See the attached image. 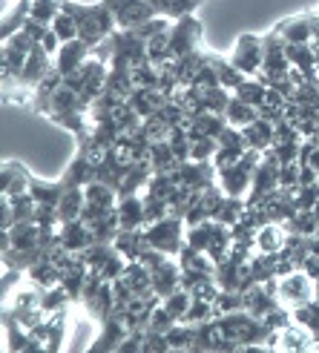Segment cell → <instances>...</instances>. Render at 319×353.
Here are the masks:
<instances>
[{"mask_svg": "<svg viewBox=\"0 0 319 353\" xmlns=\"http://www.w3.org/2000/svg\"><path fill=\"white\" fill-rule=\"evenodd\" d=\"M61 9L75 17L78 38L84 43H90L93 49L118 29L115 14L104 6V0H101V3H95V6H84V3H75V0H61Z\"/></svg>", "mask_w": 319, "mask_h": 353, "instance_id": "1", "label": "cell"}, {"mask_svg": "<svg viewBox=\"0 0 319 353\" xmlns=\"http://www.w3.org/2000/svg\"><path fill=\"white\" fill-rule=\"evenodd\" d=\"M144 233H147V241L153 244V247H158L162 253H167V256H179L182 253V247L187 244V224H184V219H179V216H164L162 221H155V224H150V227H144Z\"/></svg>", "mask_w": 319, "mask_h": 353, "instance_id": "2", "label": "cell"}, {"mask_svg": "<svg viewBox=\"0 0 319 353\" xmlns=\"http://www.w3.org/2000/svg\"><path fill=\"white\" fill-rule=\"evenodd\" d=\"M279 170H282L279 158L273 155V150H268V152L262 155V161H259L256 172H253V184H251V192H247V196H244L247 207H256V204H262V201L268 199L271 192L279 187Z\"/></svg>", "mask_w": 319, "mask_h": 353, "instance_id": "3", "label": "cell"}, {"mask_svg": "<svg viewBox=\"0 0 319 353\" xmlns=\"http://www.w3.org/2000/svg\"><path fill=\"white\" fill-rule=\"evenodd\" d=\"M199 43H202V21L196 14H184V17H179V21H173V26H170V55H173V61L196 52Z\"/></svg>", "mask_w": 319, "mask_h": 353, "instance_id": "4", "label": "cell"}, {"mask_svg": "<svg viewBox=\"0 0 319 353\" xmlns=\"http://www.w3.org/2000/svg\"><path fill=\"white\" fill-rule=\"evenodd\" d=\"M313 293H316V285H313V279H311L305 270H293V273H288V276H282V279H279V288H276L279 302L288 305V307H296V305L311 302Z\"/></svg>", "mask_w": 319, "mask_h": 353, "instance_id": "5", "label": "cell"}, {"mask_svg": "<svg viewBox=\"0 0 319 353\" xmlns=\"http://www.w3.org/2000/svg\"><path fill=\"white\" fill-rule=\"evenodd\" d=\"M104 6L115 14L118 29H135L141 23H147L150 17H155L147 0H104Z\"/></svg>", "mask_w": 319, "mask_h": 353, "instance_id": "6", "label": "cell"}, {"mask_svg": "<svg viewBox=\"0 0 319 353\" xmlns=\"http://www.w3.org/2000/svg\"><path fill=\"white\" fill-rule=\"evenodd\" d=\"M262 38H256V34H242V38L236 41V49H233V58H230V63H233L242 75H259L262 72Z\"/></svg>", "mask_w": 319, "mask_h": 353, "instance_id": "7", "label": "cell"}, {"mask_svg": "<svg viewBox=\"0 0 319 353\" xmlns=\"http://www.w3.org/2000/svg\"><path fill=\"white\" fill-rule=\"evenodd\" d=\"M219 179V170L213 161H182L175 167V181L190 190H207Z\"/></svg>", "mask_w": 319, "mask_h": 353, "instance_id": "8", "label": "cell"}, {"mask_svg": "<svg viewBox=\"0 0 319 353\" xmlns=\"http://www.w3.org/2000/svg\"><path fill=\"white\" fill-rule=\"evenodd\" d=\"M262 213L268 221H276V224H288L296 213H299V207H296V192L293 190H285V187H276L268 199H264L262 204Z\"/></svg>", "mask_w": 319, "mask_h": 353, "instance_id": "9", "label": "cell"}, {"mask_svg": "<svg viewBox=\"0 0 319 353\" xmlns=\"http://www.w3.org/2000/svg\"><path fill=\"white\" fill-rule=\"evenodd\" d=\"M253 172H256V170H251V167H244L242 161H236V164H230V167H222L216 181H219V187L227 192V196H239V199H244L247 192H251Z\"/></svg>", "mask_w": 319, "mask_h": 353, "instance_id": "10", "label": "cell"}, {"mask_svg": "<svg viewBox=\"0 0 319 353\" xmlns=\"http://www.w3.org/2000/svg\"><path fill=\"white\" fill-rule=\"evenodd\" d=\"M90 58H93V46L75 38V41L61 43L58 55H55V66L61 69V75H69V72H75V69H81Z\"/></svg>", "mask_w": 319, "mask_h": 353, "instance_id": "11", "label": "cell"}, {"mask_svg": "<svg viewBox=\"0 0 319 353\" xmlns=\"http://www.w3.org/2000/svg\"><path fill=\"white\" fill-rule=\"evenodd\" d=\"M58 236L64 241V247L69 253H84L86 247H90L95 239H93V230L90 224H86L84 219H72V221H64L58 227Z\"/></svg>", "mask_w": 319, "mask_h": 353, "instance_id": "12", "label": "cell"}, {"mask_svg": "<svg viewBox=\"0 0 319 353\" xmlns=\"http://www.w3.org/2000/svg\"><path fill=\"white\" fill-rule=\"evenodd\" d=\"M153 273V290L162 296V299H167L170 293H175L182 288V264H179V259H167L164 264H158L155 270H150Z\"/></svg>", "mask_w": 319, "mask_h": 353, "instance_id": "13", "label": "cell"}, {"mask_svg": "<svg viewBox=\"0 0 319 353\" xmlns=\"http://www.w3.org/2000/svg\"><path fill=\"white\" fill-rule=\"evenodd\" d=\"M29 181L32 175L26 172V167L6 161L3 170H0V196H9V199L23 196V192H29Z\"/></svg>", "mask_w": 319, "mask_h": 353, "instance_id": "14", "label": "cell"}, {"mask_svg": "<svg viewBox=\"0 0 319 353\" xmlns=\"http://www.w3.org/2000/svg\"><path fill=\"white\" fill-rule=\"evenodd\" d=\"M115 210H118V219H121V230H141V227H147V221H144V196L118 199Z\"/></svg>", "mask_w": 319, "mask_h": 353, "instance_id": "15", "label": "cell"}, {"mask_svg": "<svg viewBox=\"0 0 319 353\" xmlns=\"http://www.w3.org/2000/svg\"><path fill=\"white\" fill-rule=\"evenodd\" d=\"M276 32L285 38V43H311L313 41V26H311V12L299 14V17H288L276 26Z\"/></svg>", "mask_w": 319, "mask_h": 353, "instance_id": "16", "label": "cell"}, {"mask_svg": "<svg viewBox=\"0 0 319 353\" xmlns=\"http://www.w3.org/2000/svg\"><path fill=\"white\" fill-rule=\"evenodd\" d=\"M273 127H276V123L264 121V118H256L253 123H247V127L242 130L247 147H253L259 152H268L273 147Z\"/></svg>", "mask_w": 319, "mask_h": 353, "instance_id": "17", "label": "cell"}, {"mask_svg": "<svg viewBox=\"0 0 319 353\" xmlns=\"http://www.w3.org/2000/svg\"><path fill=\"white\" fill-rule=\"evenodd\" d=\"M127 325H124V319H106L104 325H101V336L90 345V350H118L121 347V342H124V336H127Z\"/></svg>", "mask_w": 319, "mask_h": 353, "instance_id": "18", "label": "cell"}, {"mask_svg": "<svg viewBox=\"0 0 319 353\" xmlns=\"http://www.w3.org/2000/svg\"><path fill=\"white\" fill-rule=\"evenodd\" d=\"M14 250H38L41 247V224L38 221H17L9 230Z\"/></svg>", "mask_w": 319, "mask_h": 353, "instance_id": "19", "label": "cell"}, {"mask_svg": "<svg viewBox=\"0 0 319 353\" xmlns=\"http://www.w3.org/2000/svg\"><path fill=\"white\" fill-rule=\"evenodd\" d=\"M285 239H288V230H285V224H264L259 227V233H256V250L259 253H279L282 247H285Z\"/></svg>", "mask_w": 319, "mask_h": 353, "instance_id": "20", "label": "cell"}, {"mask_svg": "<svg viewBox=\"0 0 319 353\" xmlns=\"http://www.w3.org/2000/svg\"><path fill=\"white\" fill-rule=\"evenodd\" d=\"M32 17V0H17L14 6H9L3 12V29H0V34H3V41H9L14 32H21L26 26V21Z\"/></svg>", "mask_w": 319, "mask_h": 353, "instance_id": "21", "label": "cell"}, {"mask_svg": "<svg viewBox=\"0 0 319 353\" xmlns=\"http://www.w3.org/2000/svg\"><path fill=\"white\" fill-rule=\"evenodd\" d=\"M115 247L118 250L127 256L130 261H138L141 259V253L150 247V241H147V233H144V227L141 230H121L118 236H115Z\"/></svg>", "mask_w": 319, "mask_h": 353, "instance_id": "22", "label": "cell"}, {"mask_svg": "<svg viewBox=\"0 0 319 353\" xmlns=\"http://www.w3.org/2000/svg\"><path fill=\"white\" fill-rule=\"evenodd\" d=\"M147 3L153 6V12L158 17H173V21H179V17L196 12L204 0H147Z\"/></svg>", "mask_w": 319, "mask_h": 353, "instance_id": "23", "label": "cell"}, {"mask_svg": "<svg viewBox=\"0 0 319 353\" xmlns=\"http://www.w3.org/2000/svg\"><path fill=\"white\" fill-rule=\"evenodd\" d=\"M29 281L35 288H55L61 285V268L52 259H41L38 264H32V268L26 270Z\"/></svg>", "mask_w": 319, "mask_h": 353, "instance_id": "24", "label": "cell"}, {"mask_svg": "<svg viewBox=\"0 0 319 353\" xmlns=\"http://www.w3.org/2000/svg\"><path fill=\"white\" fill-rule=\"evenodd\" d=\"M224 118H227V123L230 127H236V130H244L247 123H253L256 118H259V110L256 107H251V103H244L242 98H230V103H227V110H224Z\"/></svg>", "mask_w": 319, "mask_h": 353, "instance_id": "25", "label": "cell"}, {"mask_svg": "<svg viewBox=\"0 0 319 353\" xmlns=\"http://www.w3.org/2000/svg\"><path fill=\"white\" fill-rule=\"evenodd\" d=\"M29 192L35 196V201H38V204H52V207H58V201H61V196L66 192V187L61 184V179H58V181H41V179H35V175H32Z\"/></svg>", "mask_w": 319, "mask_h": 353, "instance_id": "26", "label": "cell"}, {"mask_svg": "<svg viewBox=\"0 0 319 353\" xmlns=\"http://www.w3.org/2000/svg\"><path fill=\"white\" fill-rule=\"evenodd\" d=\"M86 204V192L84 187H69L61 201H58V213H61V224L64 221H72V219H81V210Z\"/></svg>", "mask_w": 319, "mask_h": 353, "instance_id": "27", "label": "cell"}, {"mask_svg": "<svg viewBox=\"0 0 319 353\" xmlns=\"http://www.w3.org/2000/svg\"><path fill=\"white\" fill-rule=\"evenodd\" d=\"M150 164H153V172H175V167L182 161L175 158L170 141H158V144H153V150H150Z\"/></svg>", "mask_w": 319, "mask_h": 353, "instance_id": "28", "label": "cell"}, {"mask_svg": "<svg viewBox=\"0 0 319 353\" xmlns=\"http://www.w3.org/2000/svg\"><path fill=\"white\" fill-rule=\"evenodd\" d=\"M207 61H210V66H213V69H216L219 83H222V86H227L230 92H233L236 86L247 78V75H242L239 69H236L233 63H230V61H224V58H219V55H213V52H207Z\"/></svg>", "mask_w": 319, "mask_h": 353, "instance_id": "29", "label": "cell"}, {"mask_svg": "<svg viewBox=\"0 0 319 353\" xmlns=\"http://www.w3.org/2000/svg\"><path fill=\"white\" fill-rule=\"evenodd\" d=\"M233 95L259 110L262 103H264V98H268V86H264L259 78H253V81H251V78H244V81L236 86V90H233Z\"/></svg>", "mask_w": 319, "mask_h": 353, "instance_id": "30", "label": "cell"}, {"mask_svg": "<svg viewBox=\"0 0 319 353\" xmlns=\"http://www.w3.org/2000/svg\"><path fill=\"white\" fill-rule=\"evenodd\" d=\"M244 210H247V201L244 199H239V196H227L224 192V199H222V204H219V210H216V221H222V224H236L242 216H244Z\"/></svg>", "mask_w": 319, "mask_h": 353, "instance_id": "31", "label": "cell"}, {"mask_svg": "<svg viewBox=\"0 0 319 353\" xmlns=\"http://www.w3.org/2000/svg\"><path fill=\"white\" fill-rule=\"evenodd\" d=\"M115 250H118L115 241H93V244L86 247V250H84L81 256H84V261L90 264L93 270H101L104 264L113 259V253H115Z\"/></svg>", "mask_w": 319, "mask_h": 353, "instance_id": "32", "label": "cell"}, {"mask_svg": "<svg viewBox=\"0 0 319 353\" xmlns=\"http://www.w3.org/2000/svg\"><path fill=\"white\" fill-rule=\"evenodd\" d=\"M316 227H319L316 210H299V213L285 224V230L288 233H302V236H316Z\"/></svg>", "mask_w": 319, "mask_h": 353, "instance_id": "33", "label": "cell"}, {"mask_svg": "<svg viewBox=\"0 0 319 353\" xmlns=\"http://www.w3.org/2000/svg\"><path fill=\"white\" fill-rule=\"evenodd\" d=\"M147 58H150V63H155V66L173 61V55H170V29L147 41Z\"/></svg>", "mask_w": 319, "mask_h": 353, "instance_id": "34", "label": "cell"}, {"mask_svg": "<svg viewBox=\"0 0 319 353\" xmlns=\"http://www.w3.org/2000/svg\"><path fill=\"white\" fill-rule=\"evenodd\" d=\"M133 81L135 86H141V90H158V83H162V72H158L155 63H138L133 66Z\"/></svg>", "mask_w": 319, "mask_h": 353, "instance_id": "35", "label": "cell"}, {"mask_svg": "<svg viewBox=\"0 0 319 353\" xmlns=\"http://www.w3.org/2000/svg\"><path fill=\"white\" fill-rule=\"evenodd\" d=\"M202 95H204V107L219 115H224L230 98H233V92H230L227 86H210V90H202Z\"/></svg>", "mask_w": 319, "mask_h": 353, "instance_id": "36", "label": "cell"}, {"mask_svg": "<svg viewBox=\"0 0 319 353\" xmlns=\"http://www.w3.org/2000/svg\"><path fill=\"white\" fill-rule=\"evenodd\" d=\"M173 316H175V319H184V316H187V310H190V305H193V293L190 290H184V288H179V290H175V293H170L167 299H164V302H162Z\"/></svg>", "mask_w": 319, "mask_h": 353, "instance_id": "37", "label": "cell"}, {"mask_svg": "<svg viewBox=\"0 0 319 353\" xmlns=\"http://www.w3.org/2000/svg\"><path fill=\"white\" fill-rule=\"evenodd\" d=\"M61 14V0H32V17L41 21L46 26H52V21Z\"/></svg>", "mask_w": 319, "mask_h": 353, "instance_id": "38", "label": "cell"}, {"mask_svg": "<svg viewBox=\"0 0 319 353\" xmlns=\"http://www.w3.org/2000/svg\"><path fill=\"white\" fill-rule=\"evenodd\" d=\"M216 316H224V313H236V310H244V293L239 290H222L219 299H216Z\"/></svg>", "mask_w": 319, "mask_h": 353, "instance_id": "39", "label": "cell"}, {"mask_svg": "<svg viewBox=\"0 0 319 353\" xmlns=\"http://www.w3.org/2000/svg\"><path fill=\"white\" fill-rule=\"evenodd\" d=\"M216 152H219V138L202 135L199 141H193L190 161H213V155H216Z\"/></svg>", "mask_w": 319, "mask_h": 353, "instance_id": "40", "label": "cell"}, {"mask_svg": "<svg viewBox=\"0 0 319 353\" xmlns=\"http://www.w3.org/2000/svg\"><path fill=\"white\" fill-rule=\"evenodd\" d=\"M164 216H170V204H167V199H158V196H144V221H147V227L150 224H155V221H162Z\"/></svg>", "mask_w": 319, "mask_h": 353, "instance_id": "41", "label": "cell"}, {"mask_svg": "<svg viewBox=\"0 0 319 353\" xmlns=\"http://www.w3.org/2000/svg\"><path fill=\"white\" fill-rule=\"evenodd\" d=\"M52 29H55V34L61 38V43L78 38V23H75V17L69 14V12H64V9H61V14L55 17V21H52Z\"/></svg>", "mask_w": 319, "mask_h": 353, "instance_id": "42", "label": "cell"}, {"mask_svg": "<svg viewBox=\"0 0 319 353\" xmlns=\"http://www.w3.org/2000/svg\"><path fill=\"white\" fill-rule=\"evenodd\" d=\"M173 23H167V17H150L147 23H141V26H135L133 32L138 34V38H144V41H150V38H155V34H162V32H167Z\"/></svg>", "mask_w": 319, "mask_h": 353, "instance_id": "43", "label": "cell"}, {"mask_svg": "<svg viewBox=\"0 0 319 353\" xmlns=\"http://www.w3.org/2000/svg\"><path fill=\"white\" fill-rule=\"evenodd\" d=\"M279 187H285V190L299 187V161L282 164V170H279Z\"/></svg>", "mask_w": 319, "mask_h": 353, "instance_id": "44", "label": "cell"}, {"mask_svg": "<svg viewBox=\"0 0 319 353\" xmlns=\"http://www.w3.org/2000/svg\"><path fill=\"white\" fill-rule=\"evenodd\" d=\"M299 147H302V141H291V144H273L271 150H273V155L279 158V164H291V161H296L299 158Z\"/></svg>", "mask_w": 319, "mask_h": 353, "instance_id": "45", "label": "cell"}, {"mask_svg": "<svg viewBox=\"0 0 319 353\" xmlns=\"http://www.w3.org/2000/svg\"><path fill=\"white\" fill-rule=\"evenodd\" d=\"M41 43H44V49L49 52V55H52V58H55V55H58V49H61V38H58V34H55V29H52V26L46 29V34H44V41H41Z\"/></svg>", "mask_w": 319, "mask_h": 353, "instance_id": "46", "label": "cell"}, {"mask_svg": "<svg viewBox=\"0 0 319 353\" xmlns=\"http://www.w3.org/2000/svg\"><path fill=\"white\" fill-rule=\"evenodd\" d=\"M302 270L311 276V279H316L319 276V256L316 253H311L308 259H305V264H302Z\"/></svg>", "mask_w": 319, "mask_h": 353, "instance_id": "47", "label": "cell"}, {"mask_svg": "<svg viewBox=\"0 0 319 353\" xmlns=\"http://www.w3.org/2000/svg\"><path fill=\"white\" fill-rule=\"evenodd\" d=\"M313 55H316V69H319V43H313Z\"/></svg>", "mask_w": 319, "mask_h": 353, "instance_id": "48", "label": "cell"}, {"mask_svg": "<svg viewBox=\"0 0 319 353\" xmlns=\"http://www.w3.org/2000/svg\"><path fill=\"white\" fill-rule=\"evenodd\" d=\"M311 138H313V144H316V147H319V130H316V132H313V135H311Z\"/></svg>", "mask_w": 319, "mask_h": 353, "instance_id": "49", "label": "cell"}, {"mask_svg": "<svg viewBox=\"0 0 319 353\" xmlns=\"http://www.w3.org/2000/svg\"><path fill=\"white\" fill-rule=\"evenodd\" d=\"M313 43H316V41H313Z\"/></svg>", "mask_w": 319, "mask_h": 353, "instance_id": "50", "label": "cell"}]
</instances>
